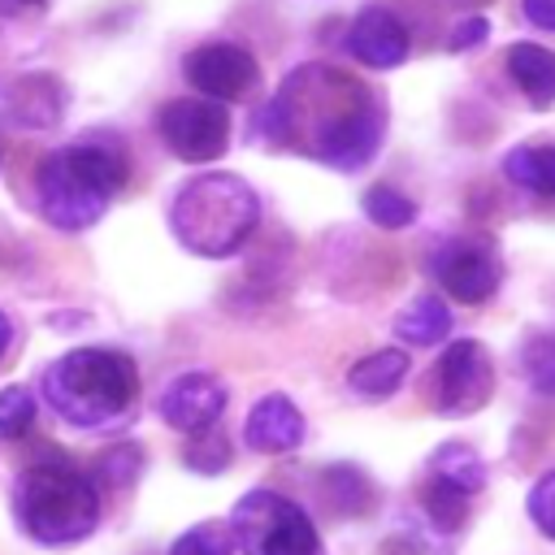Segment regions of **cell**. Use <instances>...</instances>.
Wrapping results in <instances>:
<instances>
[{"label": "cell", "mask_w": 555, "mask_h": 555, "mask_svg": "<svg viewBox=\"0 0 555 555\" xmlns=\"http://www.w3.org/2000/svg\"><path fill=\"white\" fill-rule=\"evenodd\" d=\"M260 126L278 147H295L330 169H360L382 147L386 108L347 69L299 65L264 104Z\"/></svg>", "instance_id": "6da1fadb"}, {"label": "cell", "mask_w": 555, "mask_h": 555, "mask_svg": "<svg viewBox=\"0 0 555 555\" xmlns=\"http://www.w3.org/2000/svg\"><path fill=\"white\" fill-rule=\"evenodd\" d=\"M126 186V152L113 139L56 147L35 169V204L56 230H87Z\"/></svg>", "instance_id": "7a4b0ae2"}, {"label": "cell", "mask_w": 555, "mask_h": 555, "mask_svg": "<svg viewBox=\"0 0 555 555\" xmlns=\"http://www.w3.org/2000/svg\"><path fill=\"white\" fill-rule=\"evenodd\" d=\"M134 390H139V369L117 347H74L61 360H52L43 373L48 408L78 429H100L117 421L134 403Z\"/></svg>", "instance_id": "3957f363"}, {"label": "cell", "mask_w": 555, "mask_h": 555, "mask_svg": "<svg viewBox=\"0 0 555 555\" xmlns=\"http://www.w3.org/2000/svg\"><path fill=\"white\" fill-rule=\"evenodd\" d=\"M260 221V199L238 173H195L169 204L173 238L208 260L234 256Z\"/></svg>", "instance_id": "277c9868"}, {"label": "cell", "mask_w": 555, "mask_h": 555, "mask_svg": "<svg viewBox=\"0 0 555 555\" xmlns=\"http://www.w3.org/2000/svg\"><path fill=\"white\" fill-rule=\"evenodd\" d=\"M13 516L26 538L39 546H69L82 542L100 520V494L87 473L69 460L52 455L30 464L13 486Z\"/></svg>", "instance_id": "5b68a950"}, {"label": "cell", "mask_w": 555, "mask_h": 555, "mask_svg": "<svg viewBox=\"0 0 555 555\" xmlns=\"http://www.w3.org/2000/svg\"><path fill=\"white\" fill-rule=\"evenodd\" d=\"M230 533L243 555H321L308 512L278 490H247L230 512Z\"/></svg>", "instance_id": "8992f818"}, {"label": "cell", "mask_w": 555, "mask_h": 555, "mask_svg": "<svg viewBox=\"0 0 555 555\" xmlns=\"http://www.w3.org/2000/svg\"><path fill=\"white\" fill-rule=\"evenodd\" d=\"M156 130L165 139V147L186 160V165H204L217 160L230 143V113L217 100H169L156 117Z\"/></svg>", "instance_id": "52a82bcc"}, {"label": "cell", "mask_w": 555, "mask_h": 555, "mask_svg": "<svg viewBox=\"0 0 555 555\" xmlns=\"http://www.w3.org/2000/svg\"><path fill=\"white\" fill-rule=\"evenodd\" d=\"M434 377H438L434 382V403L447 416H473L494 395V364H490V351L477 338H455L442 351Z\"/></svg>", "instance_id": "ba28073f"}, {"label": "cell", "mask_w": 555, "mask_h": 555, "mask_svg": "<svg viewBox=\"0 0 555 555\" xmlns=\"http://www.w3.org/2000/svg\"><path fill=\"white\" fill-rule=\"evenodd\" d=\"M429 269L455 304H486L503 278V264H499V251L490 247V238H447L434 251Z\"/></svg>", "instance_id": "9c48e42d"}, {"label": "cell", "mask_w": 555, "mask_h": 555, "mask_svg": "<svg viewBox=\"0 0 555 555\" xmlns=\"http://www.w3.org/2000/svg\"><path fill=\"white\" fill-rule=\"evenodd\" d=\"M182 74L208 100H238L256 87V56L238 43H199L186 52Z\"/></svg>", "instance_id": "30bf717a"}, {"label": "cell", "mask_w": 555, "mask_h": 555, "mask_svg": "<svg viewBox=\"0 0 555 555\" xmlns=\"http://www.w3.org/2000/svg\"><path fill=\"white\" fill-rule=\"evenodd\" d=\"M221 408H225V386L212 373H178L156 399L160 421L182 434H199V429L217 425Z\"/></svg>", "instance_id": "8fae6325"}, {"label": "cell", "mask_w": 555, "mask_h": 555, "mask_svg": "<svg viewBox=\"0 0 555 555\" xmlns=\"http://www.w3.org/2000/svg\"><path fill=\"white\" fill-rule=\"evenodd\" d=\"M347 48H351L356 61H364L373 69H395L408 56V30L390 9L369 4V9L356 13V22L347 30Z\"/></svg>", "instance_id": "7c38bea8"}, {"label": "cell", "mask_w": 555, "mask_h": 555, "mask_svg": "<svg viewBox=\"0 0 555 555\" xmlns=\"http://www.w3.org/2000/svg\"><path fill=\"white\" fill-rule=\"evenodd\" d=\"M243 442L251 451H264V455H286L304 442V416L299 408L286 399V395H264L256 399V408L247 412V429H243Z\"/></svg>", "instance_id": "4fadbf2b"}, {"label": "cell", "mask_w": 555, "mask_h": 555, "mask_svg": "<svg viewBox=\"0 0 555 555\" xmlns=\"http://www.w3.org/2000/svg\"><path fill=\"white\" fill-rule=\"evenodd\" d=\"M65 82L48 69H35V74H22L13 87H9V113L17 126L26 130H48L61 121L65 113Z\"/></svg>", "instance_id": "5bb4252c"}, {"label": "cell", "mask_w": 555, "mask_h": 555, "mask_svg": "<svg viewBox=\"0 0 555 555\" xmlns=\"http://www.w3.org/2000/svg\"><path fill=\"white\" fill-rule=\"evenodd\" d=\"M507 74L525 91L533 108L555 104V52L542 43H512L507 48Z\"/></svg>", "instance_id": "9a60e30c"}, {"label": "cell", "mask_w": 555, "mask_h": 555, "mask_svg": "<svg viewBox=\"0 0 555 555\" xmlns=\"http://www.w3.org/2000/svg\"><path fill=\"white\" fill-rule=\"evenodd\" d=\"M403 377H408V351H399V347L369 351L364 360H356V364L347 369V386H351L356 395H369V399L395 395Z\"/></svg>", "instance_id": "2e32d148"}, {"label": "cell", "mask_w": 555, "mask_h": 555, "mask_svg": "<svg viewBox=\"0 0 555 555\" xmlns=\"http://www.w3.org/2000/svg\"><path fill=\"white\" fill-rule=\"evenodd\" d=\"M395 334L412 347H434L451 334V308L438 295H416L399 317H395Z\"/></svg>", "instance_id": "e0dca14e"}, {"label": "cell", "mask_w": 555, "mask_h": 555, "mask_svg": "<svg viewBox=\"0 0 555 555\" xmlns=\"http://www.w3.org/2000/svg\"><path fill=\"white\" fill-rule=\"evenodd\" d=\"M503 173L529 195H555V143H520L503 156Z\"/></svg>", "instance_id": "ac0fdd59"}, {"label": "cell", "mask_w": 555, "mask_h": 555, "mask_svg": "<svg viewBox=\"0 0 555 555\" xmlns=\"http://www.w3.org/2000/svg\"><path fill=\"white\" fill-rule=\"evenodd\" d=\"M429 477H438V481H447L464 494H477L486 486V464L468 442H442L429 455Z\"/></svg>", "instance_id": "d6986e66"}, {"label": "cell", "mask_w": 555, "mask_h": 555, "mask_svg": "<svg viewBox=\"0 0 555 555\" xmlns=\"http://www.w3.org/2000/svg\"><path fill=\"white\" fill-rule=\"evenodd\" d=\"M321 486H325V499H330L334 512L364 516L373 507V486H369V477L356 464H330L321 473Z\"/></svg>", "instance_id": "ffe728a7"}, {"label": "cell", "mask_w": 555, "mask_h": 555, "mask_svg": "<svg viewBox=\"0 0 555 555\" xmlns=\"http://www.w3.org/2000/svg\"><path fill=\"white\" fill-rule=\"evenodd\" d=\"M360 208H364V217H369L373 225H382V230H403V225L416 221V204H412L403 191H395V186H369L364 199H360Z\"/></svg>", "instance_id": "44dd1931"}, {"label": "cell", "mask_w": 555, "mask_h": 555, "mask_svg": "<svg viewBox=\"0 0 555 555\" xmlns=\"http://www.w3.org/2000/svg\"><path fill=\"white\" fill-rule=\"evenodd\" d=\"M169 555H234V533L221 520H199L173 538Z\"/></svg>", "instance_id": "7402d4cb"}, {"label": "cell", "mask_w": 555, "mask_h": 555, "mask_svg": "<svg viewBox=\"0 0 555 555\" xmlns=\"http://www.w3.org/2000/svg\"><path fill=\"white\" fill-rule=\"evenodd\" d=\"M182 460H186V468H191V473L212 477V473H221V468L230 464V438H225L217 425H208V429L191 434V442H186Z\"/></svg>", "instance_id": "603a6c76"}, {"label": "cell", "mask_w": 555, "mask_h": 555, "mask_svg": "<svg viewBox=\"0 0 555 555\" xmlns=\"http://www.w3.org/2000/svg\"><path fill=\"white\" fill-rule=\"evenodd\" d=\"M421 503H425V512H429V520L438 529H460L464 516H468V494L455 490V486H447V481H438V477H429Z\"/></svg>", "instance_id": "cb8c5ba5"}, {"label": "cell", "mask_w": 555, "mask_h": 555, "mask_svg": "<svg viewBox=\"0 0 555 555\" xmlns=\"http://www.w3.org/2000/svg\"><path fill=\"white\" fill-rule=\"evenodd\" d=\"M520 369L538 395H555V334H533L520 347Z\"/></svg>", "instance_id": "d4e9b609"}, {"label": "cell", "mask_w": 555, "mask_h": 555, "mask_svg": "<svg viewBox=\"0 0 555 555\" xmlns=\"http://www.w3.org/2000/svg\"><path fill=\"white\" fill-rule=\"evenodd\" d=\"M35 425V395L26 386L0 390V438H22Z\"/></svg>", "instance_id": "484cf974"}, {"label": "cell", "mask_w": 555, "mask_h": 555, "mask_svg": "<svg viewBox=\"0 0 555 555\" xmlns=\"http://www.w3.org/2000/svg\"><path fill=\"white\" fill-rule=\"evenodd\" d=\"M139 468H143V451L139 447H113V451H104V460L95 464V477L104 481V486H117V490H126L134 477H139Z\"/></svg>", "instance_id": "4316f807"}, {"label": "cell", "mask_w": 555, "mask_h": 555, "mask_svg": "<svg viewBox=\"0 0 555 555\" xmlns=\"http://www.w3.org/2000/svg\"><path fill=\"white\" fill-rule=\"evenodd\" d=\"M529 520H533L546 538H555V473H542L538 486L529 490Z\"/></svg>", "instance_id": "83f0119b"}, {"label": "cell", "mask_w": 555, "mask_h": 555, "mask_svg": "<svg viewBox=\"0 0 555 555\" xmlns=\"http://www.w3.org/2000/svg\"><path fill=\"white\" fill-rule=\"evenodd\" d=\"M486 35H490V22H486V17H464V22L451 26L447 48H451V52H468V48H477Z\"/></svg>", "instance_id": "f1b7e54d"}, {"label": "cell", "mask_w": 555, "mask_h": 555, "mask_svg": "<svg viewBox=\"0 0 555 555\" xmlns=\"http://www.w3.org/2000/svg\"><path fill=\"white\" fill-rule=\"evenodd\" d=\"M525 17L542 30H555V0H525Z\"/></svg>", "instance_id": "f546056e"}, {"label": "cell", "mask_w": 555, "mask_h": 555, "mask_svg": "<svg viewBox=\"0 0 555 555\" xmlns=\"http://www.w3.org/2000/svg\"><path fill=\"white\" fill-rule=\"evenodd\" d=\"M9 343H13V325H9V317L0 312V356L9 351Z\"/></svg>", "instance_id": "4dcf8cb0"}, {"label": "cell", "mask_w": 555, "mask_h": 555, "mask_svg": "<svg viewBox=\"0 0 555 555\" xmlns=\"http://www.w3.org/2000/svg\"><path fill=\"white\" fill-rule=\"evenodd\" d=\"M22 4H43V0H22Z\"/></svg>", "instance_id": "1f68e13d"}]
</instances>
